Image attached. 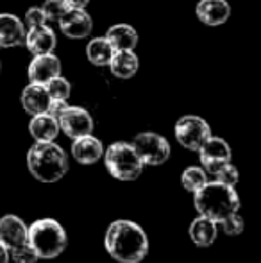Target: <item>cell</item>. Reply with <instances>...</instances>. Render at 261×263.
Returning a JSON list of instances; mask_svg holds the SVG:
<instances>
[{"label":"cell","mask_w":261,"mask_h":263,"mask_svg":"<svg viewBox=\"0 0 261 263\" xmlns=\"http://www.w3.org/2000/svg\"><path fill=\"white\" fill-rule=\"evenodd\" d=\"M104 246L109 256L120 263H139L149 253L145 231L132 220L113 222L106 231Z\"/></svg>","instance_id":"obj_1"},{"label":"cell","mask_w":261,"mask_h":263,"mask_svg":"<svg viewBox=\"0 0 261 263\" xmlns=\"http://www.w3.org/2000/svg\"><path fill=\"white\" fill-rule=\"evenodd\" d=\"M193 204L198 215H204L220 224L229 215L238 213L240 197L234 186H227L220 181H208L200 190L193 194Z\"/></svg>","instance_id":"obj_2"},{"label":"cell","mask_w":261,"mask_h":263,"mask_svg":"<svg viewBox=\"0 0 261 263\" xmlns=\"http://www.w3.org/2000/svg\"><path fill=\"white\" fill-rule=\"evenodd\" d=\"M27 166L38 181L56 183L68 172V158L54 142H36L27 153Z\"/></svg>","instance_id":"obj_3"},{"label":"cell","mask_w":261,"mask_h":263,"mask_svg":"<svg viewBox=\"0 0 261 263\" xmlns=\"http://www.w3.org/2000/svg\"><path fill=\"white\" fill-rule=\"evenodd\" d=\"M29 243L39 258L52 260L66 249V231L54 218H39L29 226Z\"/></svg>","instance_id":"obj_4"},{"label":"cell","mask_w":261,"mask_h":263,"mask_svg":"<svg viewBox=\"0 0 261 263\" xmlns=\"http://www.w3.org/2000/svg\"><path fill=\"white\" fill-rule=\"evenodd\" d=\"M104 163L108 172L120 181H134L143 172V159L136 153L134 145L126 142H116L104 153Z\"/></svg>","instance_id":"obj_5"},{"label":"cell","mask_w":261,"mask_h":263,"mask_svg":"<svg viewBox=\"0 0 261 263\" xmlns=\"http://www.w3.org/2000/svg\"><path fill=\"white\" fill-rule=\"evenodd\" d=\"M175 138L185 149L200 151V147L211 138V129L204 118L197 115H186L181 117L175 124Z\"/></svg>","instance_id":"obj_6"},{"label":"cell","mask_w":261,"mask_h":263,"mask_svg":"<svg viewBox=\"0 0 261 263\" xmlns=\"http://www.w3.org/2000/svg\"><path fill=\"white\" fill-rule=\"evenodd\" d=\"M132 145L145 165H163L170 158V143L157 133H142L134 138Z\"/></svg>","instance_id":"obj_7"},{"label":"cell","mask_w":261,"mask_h":263,"mask_svg":"<svg viewBox=\"0 0 261 263\" xmlns=\"http://www.w3.org/2000/svg\"><path fill=\"white\" fill-rule=\"evenodd\" d=\"M59 127L68 138H83L93 131V118L84 107L68 106L59 117Z\"/></svg>","instance_id":"obj_8"},{"label":"cell","mask_w":261,"mask_h":263,"mask_svg":"<svg viewBox=\"0 0 261 263\" xmlns=\"http://www.w3.org/2000/svg\"><path fill=\"white\" fill-rule=\"evenodd\" d=\"M198 158L204 166L206 172L215 176L224 165L231 163V147L227 145L226 140L218 136H211L198 151Z\"/></svg>","instance_id":"obj_9"},{"label":"cell","mask_w":261,"mask_h":263,"mask_svg":"<svg viewBox=\"0 0 261 263\" xmlns=\"http://www.w3.org/2000/svg\"><path fill=\"white\" fill-rule=\"evenodd\" d=\"M61 76V61L54 54H42L34 55L27 66L29 83L47 84L50 79Z\"/></svg>","instance_id":"obj_10"},{"label":"cell","mask_w":261,"mask_h":263,"mask_svg":"<svg viewBox=\"0 0 261 263\" xmlns=\"http://www.w3.org/2000/svg\"><path fill=\"white\" fill-rule=\"evenodd\" d=\"M0 242L9 251L29 242V228L16 215H4L0 218Z\"/></svg>","instance_id":"obj_11"},{"label":"cell","mask_w":261,"mask_h":263,"mask_svg":"<svg viewBox=\"0 0 261 263\" xmlns=\"http://www.w3.org/2000/svg\"><path fill=\"white\" fill-rule=\"evenodd\" d=\"M59 27L65 36L72 40H83L91 34L93 22L84 9H66L63 18L59 20Z\"/></svg>","instance_id":"obj_12"},{"label":"cell","mask_w":261,"mask_h":263,"mask_svg":"<svg viewBox=\"0 0 261 263\" xmlns=\"http://www.w3.org/2000/svg\"><path fill=\"white\" fill-rule=\"evenodd\" d=\"M20 102H22V107H24L25 113L36 117V115H42V113H47V111H49L52 97H50L45 84L29 83L27 86L24 88V91H22Z\"/></svg>","instance_id":"obj_13"},{"label":"cell","mask_w":261,"mask_h":263,"mask_svg":"<svg viewBox=\"0 0 261 263\" xmlns=\"http://www.w3.org/2000/svg\"><path fill=\"white\" fill-rule=\"evenodd\" d=\"M57 45L56 32L49 27V25H38V27H31L25 36V47L32 55H42V54H52Z\"/></svg>","instance_id":"obj_14"},{"label":"cell","mask_w":261,"mask_h":263,"mask_svg":"<svg viewBox=\"0 0 261 263\" xmlns=\"http://www.w3.org/2000/svg\"><path fill=\"white\" fill-rule=\"evenodd\" d=\"M25 25L14 14L0 13V47L11 49V47L25 45Z\"/></svg>","instance_id":"obj_15"},{"label":"cell","mask_w":261,"mask_h":263,"mask_svg":"<svg viewBox=\"0 0 261 263\" xmlns=\"http://www.w3.org/2000/svg\"><path fill=\"white\" fill-rule=\"evenodd\" d=\"M197 18L206 25H222L229 20L231 16V6L227 0H200L197 4Z\"/></svg>","instance_id":"obj_16"},{"label":"cell","mask_w":261,"mask_h":263,"mask_svg":"<svg viewBox=\"0 0 261 263\" xmlns=\"http://www.w3.org/2000/svg\"><path fill=\"white\" fill-rule=\"evenodd\" d=\"M72 156L81 165H93V163H97L98 159L104 156V147H102L101 140L88 135L83 136V138L73 140Z\"/></svg>","instance_id":"obj_17"},{"label":"cell","mask_w":261,"mask_h":263,"mask_svg":"<svg viewBox=\"0 0 261 263\" xmlns=\"http://www.w3.org/2000/svg\"><path fill=\"white\" fill-rule=\"evenodd\" d=\"M29 131L36 142H54L61 131L59 120L50 113L36 115L29 122Z\"/></svg>","instance_id":"obj_18"},{"label":"cell","mask_w":261,"mask_h":263,"mask_svg":"<svg viewBox=\"0 0 261 263\" xmlns=\"http://www.w3.org/2000/svg\"><path fill=\"white\" fill-rule=\"evenodd\" d=\"M218 235V222L198 215L190 226V238L198 247H209Z\"/></svg>","instance_id":"obj_19"},{"label":"cell","mask_w":261,"mask_h":263,"mask_svg":"<svg viewBox=\"0 0 261 263\" xmlns=\"http://www.w3.org/2000/svg\"><path fill=\"white\" fill-rule=\"evenodd\" d=\"M138 66L139 61H138V55L134 54V50H116L111 63H109L111 73L115 77H120V79H131V77H134L136 72H138Z\"/></svg>","instance_id":"obj_20"},{"label":"cell","mask_w":261,"mask_h":263,"mask_svg":"<svg viewBox=\"0 0 261 263\" xmlns=\"http://www.w3.org/2000/svg\"><path fill=\"white\" fill-rule=\"evenodd\" d=\"M106 38L111 42L115 50H134L138 45V32L132 25L116 24L108 29Z\"/></svg>","instance_id":"obj_21"},{"label":"cell","mask_w":261,"mask_h":263,"mask_svg":"<svg viewBox=\"0 0 261 263\" xmlns=\"http://www.w3.org/2000/svg\"><path fill=\"white\" fill-rule=\"evenodd\" d=\"M115 52V47L111 45V42L106 36L104 38H93L86 45V58L95 66H109Z\"/></svg>","instance_id":"obj_22"},{"label":"cell","mask_w":261,"mask_h":263,"mask_svg":"<svg viewBox=\"0 0 261 263\" xmlns=\"http://www.w3.org/2000/svg\"><path fill=\"white\" fill-rule=\"evenodd\" d=\"M181 183H183V186H185V190L195 194V192H198L208 183L206 170L200 168V166H190V168H186L185 172L181 174Z\"/></svg>","instance_id":"obj_23"},{"label":"cell","mask_w":261,"mask_h":263,"mask_svg":"<svg viewBox=\"0 0 261 263\" xmlns=\"http://www.w3.org/2000/svg\"><path fill=\"white\" fill-rule=\"evenodd\" d=\"M45 86H47V90H49V93H50V97H52V99L68 101L70 93H72V84H70L68 81H66L65 77H61V76L50 79Z\"/></svg>","instance_id":"obj_24"},{"label":"cell","mask_w":261,"mask_h":263,"mask_svg":"<svg viewBox=\"0 0 261 263\" xmlns=\"http://www.w3.org/2000/svg\"><path fill=\"white\" fill-rule=\"evenodd\" d=\"M43 13H45L47 20L49 22H57L59 24V20L63 18V14L66 13V9L68 7L65 6L63 0H45L42 6Z\"/></svg>","instance_id":"obj_25"},{"label":"cell","mask_w":261,"mask_h":263,"mask_svg":"<svg viewBox=\"0 0 261 263\" xmlns=\"http://www.w3.org/2000/svg\"><path fill=\"white\" fill-rule=\"evenodd\" d=\"M9 253H11V258H13L14 263H36L39 260L36 249L29 242L20 247H16V249L9 251Z\"/></svg>","instance_id":"obj_26"},{"label":"cell","mask_w":261,"mask_h":263,"mask_svg":"<svg viewBox=\"0 0 261 263\" xmlns=\"http://www.w3.org/2000/svg\"><path fill=\"white\" fill-rule=\"evenodd\" d=\"M215 177H216V181L227 184V186H236L238 179H240V174H238L236 166L231 165V163H227V165H224L222 168L215 174Z\"/></svg>","instance_id":"obj_27"},{"label":"cell","mask_w":261,"mask_h":263,"mask_svg":"<svg viewBox=\"0 0 261 263\" xmlns=\"http://www.w3.org/2000/svg\"><path fill=\"white\" fill-rule=\"evenodd\" d=\"M220 226H222V231L226 233V235L236 236L244 231V218H242L238 213H233L227 218H224V220L220 222Z\"/></svg>","instance_id":"obj_28"},{"label":"cell","mask_w":261,"mask_h":263,"mask_svg":"<svg viewBox=\"0 0 261 263\" xmlns=\"http://www.w3.org/2000/svg\"><path fill=\"white\" fill-rule=\"evenodd\" d=\"M25 22H27V27L31 29V27H38V25H45L49 20H47L42 7H31L25 13Z\"/></svg>","instance_id":"obj_29"},{"label":"cell","mask_w":261,"mask_h":263,"mask_svg":"<svg viewBox=\"0 0 261 263\" xmlns=\"http://www.w3.org/2000/svg\"><path fill=\"white\" fill-rule=\"evenodd\" d=\"M66 107H68V104H66V101H61V99H52V102H50L49 111H47V113H50L52 117H56L57 120H59V117L65 113Z\"/></svg>","instance_id":"obj_30"},{"label":"cell","mask_w":261,"mask_h":263,"mask_svg":"<svg viewBox=\"0 0 261 263\" xmlns=\"http://www.w3.org/2000/svg\"><path fill=\"white\" fill-rule=\"evenodd\" d=\"M68 9H84L90 4V0H63Z\"/></svg>","instance_id":"obj_31"},{"label":"cell","mask_w":261,"mask_h":263,"mask_svg":"<svg viewBox=\"0 0 261 263\" xmlns=\"http://www.w3.org/2000/svg\"><path fill=\"white\" fill-rule=\"evenodd\" d=\"M11 260V253L2 242H0V263H9Z\"/></svg>","instance_id":"obj_32"},{"label":"cell","mask_w":261,"mask_h":263,"mask_svg":"<svg viewBox=\"0 0 261 263\" xmlns=\"http://www.w3.org/2000/svg\"><path fill=\"white\" fill-rule=\"evenodd\" d=\"M0 68H2V66H0Z\"/></svg>","instance_id":"obj_33"}]
</instances>
